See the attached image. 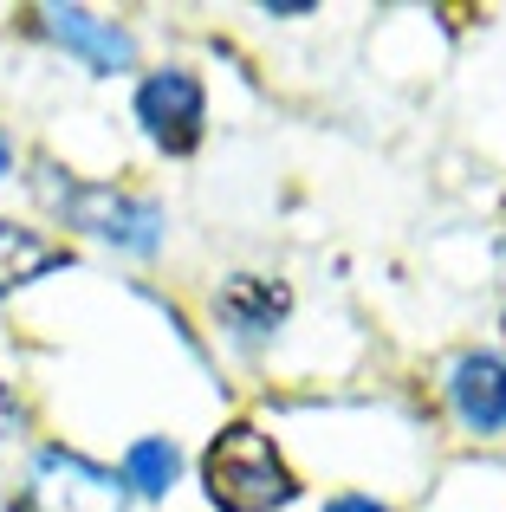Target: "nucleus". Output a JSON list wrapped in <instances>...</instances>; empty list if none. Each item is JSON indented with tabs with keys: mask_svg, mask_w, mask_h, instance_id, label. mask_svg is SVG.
Instances as JSON below:
<instances>
[{
	"mask_svg": "<svg viewBox=\"0 0 506 512\" xmlns=\"http://www.w3.org/2000/svg\"><path fill=\"white\" fill-rule=\"evenodd\" d=\"M33 188L65 227H85V234L111 240V247H124V253H150L156 234H163L156 201L124 195V188H111V182H78V175H65L59 163H39Z\"/></svg>",
	"mask_w": 506,
	"mask_h": 512,
	"instance_id": "obj_1",
	"label": "nucleus"
},
{
	"mask_svg": "<svg viewBox=\"0 0 506 512\" xmlns=\"http://www.w3.org/2000/svg\"><path fill=\"white\" fill-rule=\"evenodd\" d=\"M202 487L221 512H273L292 500V474L273 454V441L260 428L234 422L215 435V448L202 454Z\"/></svg>",
	"mask_w": 506,
	"mask_h": 512,
	"instance_id": "obj_2",
	"label": "nucleus"
},
{
	"mask_svg": "<svg viewBox=\"0 0 506 512\" xmlns=\"http://www.w3.org/2000/svg\"><path fill=\"white\" fill-rule=\"evenodd\" d=\"M20 512H124V487L85 454L46 448L20 487Z\"/></svg>",
	"mask_w": 506,
	"mask_h": 512,
	"instance_id": "obj_3",
	"label": "nucleus"
},
{
	"mask_svg": "<svg viewBox=\"0 0 506 512\" xmlns=\"http://www.w3.org/2000/svg\"><path fill=\"white\" fill-rule=\"evenodd\" d=\"M137 124L150 130V143H163L169 156H189L202 143V85L189 72H156L137 91Z\"/></svg>",
	"mask_w": 506,
	"mask_h": 512,
	"instance_id": "obj_4",
	"label": "nucleus"
},
{
	"mask_svg": "<svg viewBox=\"0 0 506 512\" xmlns=\"http://www.w3.org/2000/svg\"><path fill=\"white\" fill-rule=\"evenodd\" d=\"M39 20H46V33L59 39V46H72L78 59L98 65V72H124V65L137 59L130 33H117L111 20H98V13H85V7H46Z\"/></svg>",
	"mask_w": 506,
	"mask_h": 512,
	"instance_id": "obj_5",
	"label": "nucleus"
},
{
	"mask_svg": "<svg viewBox=\"0 0 506 512\" xmlns=\"http://www.w3.org/2000/svg\"><path fill=\"white\" fill-rule=\"evenodd\" d=\"M455 409L468 428H481V435H500L506 428V363L487 357V350H474V357L455 363Z\"/></svg>",
	"mask_w": 506,
	"mask_h": 512,
	"instance_id": "obj_6",
	"label": "nucleus"
},
{
	"mask_svg": "<svg viewBox=\"0 0 506 512\" xmlns=\"http://www.w3.org/2000/svg\"><path fill=\"white\" fill-rule=\"evenodd\" d=\"M286 305H292V292L279 286V279H228V286L215 292V312L228 318L241 338H266V331L286 318Z\"/></svg>",
	"mask_w": 506,
	"mask_h": 512,
	"instance_id": "obj_7",
	"label": "nucleus"
},
{
	"mask_svg": "<svg viewBox=\"0 0 506 512\" xmlns=\"http://www.w3.org/2000/svg\"><path fill=\"white\" fill-rule=\"evenodd\" d=\"M65 260H72V253H65L59 240L33 234V227H7V221H0V292L33 286L39 273H52V266H65Z\"/></svg>",
	"mask_w": 506,
	"mask_h": 512,
	"instance_id": "obj_8",
	"label": "nucleus"
},
{
	"mask_svg": "<svg viewBox=\"0 0 506 512\" xmlns=\"http://www.w3.org/2000/svg\"><path fill=\"white\" fill-rule=\"evenodd\" d=\"M124 480L137 493H169V480H176V448H169V441H137V448L124 454Z\"/></svg>",
	"mask_w": 506,
	"mask_h": 512,
	"instance_id": "obj_9",
	"label": "nucleus"
},
{
	"mask_svg": "<svg viewBox=\"0 0 506 512\" xmlns=\"http://www.w3.org/2000/svg\"><path fill=\"white\" fill-rule=\"evenodd\" d=\"M325 512H390V506H377V500H364V493H344V500H331Z\"/></svg>",
	"mask_w": 506,
	"mask_h": 512,
	"instance_id": "obj_10",
	"label": "nucleus"
},
{
	"mask_svg": "<svg viewBox=\"0 0 506 512\" xmlns=\"http://www.w3.org/2000/svg\"><path fill=\"white\" fill-rule=\"evenodd\" d=\"M13 428H20V402L0 389V435H13Z\"/></svg>",
	"mask_w": 506,
	"mask_h": 512,
	"instance_id": "obj_11",
	"label": "nucleus"
},
{
	"mask_svg": "<svg viewBox=\"0 0 506 512\" xmlns=\"http://www.w3.org/2000/svg\"><path fill=\"white\" fill-rule=\"evenodd\" d=\"M7 163H13V143H7V137H0V175H7Z\"/></svg>",
	"mask_w": 506,
	"mask_h": 512,
	"instance_id": "obj_12",
	"label": "nucleus"
}]
</instances>
